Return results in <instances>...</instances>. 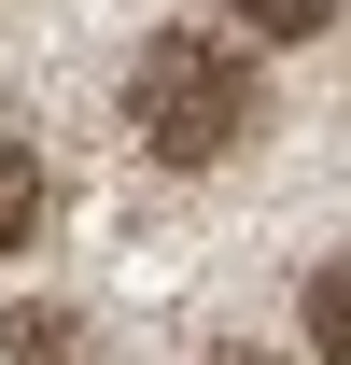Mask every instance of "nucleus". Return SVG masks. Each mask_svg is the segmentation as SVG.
<instances>
[{
    "label": "nucleus",
    "mask_w": 351,
    "mask_h": 365,
    "mask_svg": "<svg viewBox=\"0 0 351 365\" xmlns=\"http://www.w3.org/2000/svg\"><path fill=\"white\" fill-rule=\"evenodd\" d=\"M309 351H323V365H351V253L309 281Z\"/></svg>",
    "instance_id": "nucleus-3"
},
{
    "label": "nucleus",
    "mask_w": 351,
    "mask_h": 365,
    "mask_svg": "<svg viewBox=\"0 0 351 365\" xmlns=\"http://www.w3.org/2000/svg\"><path fill=\"white\" fill-rule=\"evenodd\" d=\"M43 211H56V182H43V155H29V140L0 127V253H29V239H43Z\"/></svg>",
    "instance_id": "nucleus-2"
},
{
    "label": "nucleus",
    "mask_w": 351,
    "mask_h": 365,
    "mask_svg": "<svg viewBox=\"0 0 351 365\" xmlns=\"http://www.w3.org/2000/svg\"><path fill=\"white\" fill-rule=\"evenodd\" d=\"M211 365H281V351H211Z\"/></svg>",
    "instance_id": "nucleus-5"
},
{
    "label": "nucleus",
    "mask_w": 351,
    "mask_h": 365,
    "mask_svg": "<svg viewBox=\"0 0 351 365\" xmlns=\"http://www.w3.org/2000/svg\"><path fill=\"white\" fill-rule=\"evenodd\" d=\"M253 113H267V85H253V56L225 43V29H155V43L127 56V127H141L155 169H211V155H239Z\"/></svg>",
    "instance_id": "nucleus-1"
},
{
    "label": "nucleus",
    "mask_w": 351,
    "mask_h": 365,
    "mask_svg": "<svg viewBox=\"0 0 351 365\" xmlns=\"http://www.w3.org/2000/svg\"><path fill=\"white\" fill-rule=\"evenodd\" d=\"M225 14H239V29H267V43H309L337 0H225Z\"/></svg>",
    "instance_id": "nucleus-4"
}]
</instances>
